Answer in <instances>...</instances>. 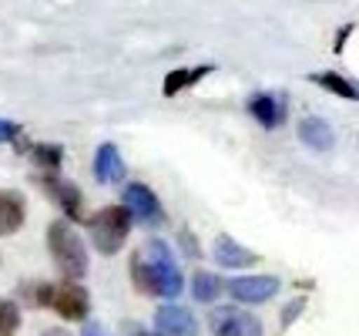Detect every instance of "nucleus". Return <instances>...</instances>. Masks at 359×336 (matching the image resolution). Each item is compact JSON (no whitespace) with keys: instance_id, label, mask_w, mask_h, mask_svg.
Segmentation results:
<instances>
[{"instance_id":"1","label":"nucleus","mask_w":359,"mask_h":336,"mask_svg":"<svg viewBox=\"0 0 359 336\" xmlns=\"http://www.w3.org/2000/svg\"><path fill=\"white\" fill-rule=\"evenodd\" d=\"M131 279H135V289L144 293V296H161V300H175L182 289H185V279H182V269L175 262L172 249L161 239H148L138 253L131 256Z\"/></svg>"},{"instance_id":"2","label":"nucleus","mask_w":359,"mask_h":336,"mask_svg":"<svg viewBox=\"0 0 359 336\" xmlns=\"http://www.w3.org/2000/svg\"><path fill=\"white\" fill-rule=\"evenodd\" d=\"M47 249L54 256V266L67 283L81 279L88 272V253H84V242L81 236L71 229V222H50L47 229Z\"/></svg>"},{"instance_id":"3","label":"nucleus","mask_w":359,"mask_h":336,"mask_svg":"<svg viewBox=\"0 0 359 336\" xmlns=\"http://www.w3.org/2000/svg\"><path fill=\"white\" fill-rule=\"evenodd\" d=\"M34 303L50 306L57 316L71 323H81L91 309V296L88 289L78 286V283H61V286H37L34 289Z\"/></svg>"},{"instance_id":"4","label":"nucleus","mask_w":359,"mask_h":336,"mask_svg":"<svg viewBox=\"0 0 359 336\" xmlns=\"http://www.w3.org/2000/svg\"><path fill=\"white\" fill-rule=\"evenodd\" d=\"M88 229H91V242L97 246V253L114 256L125 246L128 232H131V215L125 212V206H108L101 208L97 215H91Z\"/></svg>"},{"instance_id":"5","label":"nucleus","mask_w":359,"mask_h":336,"mask_svg":"<svg viewBox=\"0 0 359 336\" xmlns=\"http://www.w3.org/2000/svg\"><path fill=\"white\" fill-rule=\"evenodd\" d=\"M208 326H212L215 336H262L259 316H252V313L238 309V306H219V309H212Z\"/></svg>"},{"instance_id":"6","label":"nucleus","mask_w":359,"mask_h":336,"mask_svg":"<svg viewBox=\"0 0 359 336\" xmlns=\"http://www.w3.org/2000/svg\"><path fill=\"white\" fill-rule=\"evenodd\" d=\"M125 212L131 215V219H138L141 225H161V219H165V212H161V202H158V195L148 189V185H141V182H135V185H128L125 189Z\"/></svg>"},{"instance_id":"7","label":"nucleus","mask_w":359,"mask_h":336,"mask_svg":"<svg viewBox=\"0 0 359 336\" xmlns=\"http://www.w3.org/2000/svg\"><path fill=\"white\" fill-rule=\"evenodd\" d=\"M229 293L238 303H266L279 293V279L276 276H238L229 283Z\"/></svg>"},{"instance_id":"8","label":"nucleus","mask_w":359,"mask_h":336,"mask_svg":"<svg viewBox=\"0 0 359 336\" xmlns=\"http://www.w3.org/2000/svg\"><path fill=\"white\" fill-rule=\"evenodd\" d=\"M158 336H198V323L185 306H161L155 313Z\"/></svg>"},{"instance_id":"9","label":"nucleus","mask_w":359,"mask_h":336,"mask_svg":"<svg viewBox=\"0 0 359 336\" xmlns=\"http://www.w3.org/2000/svg\"><path fill=\"white\" fill-rule=\"evenodd\" d=\"M41 185H44V192L50 195L74 222L84 215V212H81V189L74 182H67V178H61V175H41Z\"/></svg>"},{"instance_id":"10","label":"nucleus","mask_w":359,"mask_h":336,"mask_svg":"<svg viewBox=\"0 0 359 336\" xmlns=\"http://www.w3.org/2000/svg\"><path fill=\"white\" fill-rule=\"evenodd\" d=\"M24 215H27L24 195L14 189H0V236H14L24 225Z\"/></svg>"},{"instance_id":"11","label":"nucleus","mask_w":359,"mask_h":336,"mask_svg":"<svg viewBox=\"0 0 359 336\" xmlns=\"http://www.w3.org/2000/svg\"><path fill=\"white\" fill-rule=\"evenodd\" d=\"M215 71V65H198V67H175V71H168V78H165V84H161V95L165 98H178L185 88H195L202 78H208Z\"/></svg>"},{"instance_id":"12","label":"nucleus","mask_w":359,"mask_h":336,"mask_svg":"<svg viewBox=\"0 0 359 336\" xmlns=\"http://www.w3.org/2000/svg\"><path fill=\"white\" fill-rule=\"evenodd\" d=\"M215 259H219V266H229V269H245V266H255L259 256L245 249V246H238L232 236H219L215 239Z\"/></svg>"},{"instance_id":"13","label":"nucleus","mask_w":359,"mask_h":336,"mask_svg":"<svg viewBox=\"0 0 359 336\" xmlns=\"http://www.w3.org/2000/svg\"><path fill=\"white\" fill-rule=\"evenodd\" d=\"M94 175H97L101 185H114V182L125 178V161H121L114 145H101L97 148V155H94Z\"/></svg>"},{"instance_id":"14","label":"nucleus","mask_w":359,"mask_h":336,"mask_svg":"<svg viewBox=\"0 0 359 336\" xmlns=\"http://www.w3.org/2000/svg\"><path fill=\"white\" fill-rule=\"evenodd\" d=\"M249 112L262 128H276V125H282L285 105H282V98H276V95H255L249 101Z\"/></svg>"},{"instance_id":"15","label":"nucleus","mask_w":359,"mask_h":336,"mask_svg":"<svg viewBox=\"0 0 359 336\" xmlns=\"http://www.w3.org/2000/svg\"><path fill=\"white\" fill-rule=\"evenodd\" d=\"M299 142H306L309 148L316 152H326L336 145V135L329 128L326 121H319V118H306V121H299Z\"/></svg>"},{"instance_id":"16","label":"nucleus","mask_w":359,"mask_h":336,"mask_svg":"<svg viewBox=\"0 0 359 336\" xmlns=\"http://www.w3.org/2000/svg\"><path fill=\"white\" fill-rule=\"evenodd\" d=\"M313 84H323L326 91L339 98H349V101H359V88L353 81H346L343 74H336V71H323V74H313Z\"/></svg>"},{"instance_id":"17","label":"nucleus","mask_w":359,"mask_h":336,"mask_svg":"<svg viewBox=\"0 0 359 336\" xmlns=\"http://www.w3.org/2000/svg\"><path fill=\"white\" fill-rule=\"evenodd\" d=\"M31 159L37 168H44V175H54L64 161V148L61 145H31Z\"/></svg>"},{"instance_id":"18","label":"nucleus","mask_w":359,"mask_h":336,"mask_svg":"<svg viewBox=\"0 0 359 336\" xmlns=\"http://www.w3.org/2000/svg\"><path fill=\"white\" fill-rule=\"evenodd\" d=\"M219 293H222V279L215 272H195V276H191V296H195L198 303L219 300Z\"/></svg>"},{"instance_id":"19","label":"nucleus","mask_w":359,"mask_h":336,"mask_svg":"<svg viewBox=\"0 0 359 336\" xmlns=\"http://www.w3.org/2000/svg\"><path fill=\"white\" fill-rule=\"evenodd\" d=\"M20 326V309L11 300H0V336H14Z\"/></svg>"},{"instance_id":"20","label":"nucleus","mask_w":359,"mask_h":336,"mask_svg":"<svg viewBox=\"0 0 359 336\" xmlns=\"http://www.w3.org/2000/svg\"><path fill=\"white\" fill-rule=\"evenodd\" d=\"M17 135H20L17 121H0V142H17Z\"/></svg>"},{"instance_id":"21","label":"nucleus","mask_w":359,"mask_h":336,"mask_svg":"<svg viewBox=\"0 0 359 336\" xmlns=\"http://www.w3.org/2000/svg\"><path fill=\"white\" fill-rule=\"evenodd\" d=\"M296 313H302V300H296V303H289V306H285V320H282V323L289 326V323H292V316H296Z\"/></svg>"},{"instance_id":"22","label":"nucleus","mask_w":359,"mask_h":336,"mask_svg":"<svg viewBox=\"0 0 359 336\" xmlns=\"http://www.w3.org/2000/svg\"><path fill=\"white\" fill-rule=\"evenodd\" d=\"M81 336H108V333H104V326H97V323H88Z\"/></svg>"},{"instance_id":"23","label":"nucleus","mask_w":359,"mask_h":336,"mask_svg":"<svg viewBox=\"0 0 359 336\" xmlns=\"http://www.w3.org/2000/svg\"><path fill=\"white\" fill-rule=\"evenodd\" d=\"M41 336H71V333H67V330H44Z\"/></svg>"},{"instance_id":"24","label":"nucleus","mask_w":359,"mask_h":336,"mask_svg":"<svg viewBox=\"0 0 359 336\" xmlns=\"http://www.w3.org/2000/svg\"><path fill=\"white\" fill-rule=\"evenodd\" d=\"M131 336H158V333H148V330H131Z\"/></svg>"}]
</instances>
